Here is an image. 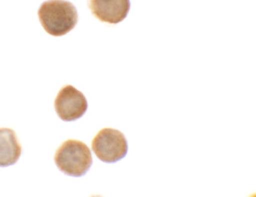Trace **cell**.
<instances>
[{
    "instance_id": "cell-1",
    "label": "cell",
    "mask_w": 256,
    "mask_h": 197,
    "mask_svg": "<svg viewBox=\"0 0 256 197\" xmlns=\"http://www.w3.org/2000/svg\"><path fill=\"white\" fill-rule=\"evenodd\" d=\"M40 21L45 31L53 36H62L74 29L78 20L76 8L66 0H48L38 11Z\"/></svg>"
},
{
    "instance_id": "cell-2",
    "label": "cell",
    "mask_w": 256,
    "mask_h": 197,
    "mask_svg": "<svg viewBox=\"0 0 256 197\" xmlns=\"http://www.w3.org/2000/svg\"><path fill=\"white\" fill-rule=\"evenodd\" d=\"M58 169L72 177H82L86 175L92 164L90 148L80 141H66L58 148L54 156Z\"/></svg>"
},
{
    "instance_id": "cell-3",
    "label": "cell",
    "mask_w": 256,
    "mask_h": 197,
    "mask_svg": "<svg viewBox=\"0 0 256 197\" xmlns=\"http://www.w3.org/2000/svg\"><path fill=\"white\" fill-rule=\"evenodd\" d=\"M92 148L101 161L105 163L121 161L128 153V142L121 131L104 128L93 138Z\"/></svg>"
},
{
    "instance_id": "cell-4",
    "label": "cell",
    "mask_w": 256,
    "mask_h": 197,
    "mask_svg": "<svg viewBox=\"0 0 256 197\" xmlns=\"http://www.w3.org/2000/svg\"><path fill=\"white\" fill-rule=\"evenodd\" d=\"M54 109L58 117L66 122L74 121L84 115L88 102L83 93L71 85L60 90L54 101Z\"/></svg>"
},
{
    "instance_id": "cell-5",
    "label": "cell",
    "mask_w": 256,
    "mask_h": 197,
    "mask_svg": "<svg viewBox=\"0 0 256 197\" xmlns=\"http://www.w3.org/2000/svg\"><path fill=\"white\" fill-rule=\"evenodd\" d=\"M130 0H90L88 7L97 19L102 22L116 24L126 18Z\"/></svg>"
},
{
    "instance_id": "cell-6",
    "label": "cell",
    "mask_w": 256,
    "mask_h": 197,
    "mask_svg": "<svg viewBox=\"0 0 256 197\" xmlns=\"http://www.w3.org/2000/svg\"><path fill=\"white\" fill-rule=\"evenodd\" d=\"M22 151V149L14 131L0 128V167L6 168L16 164Z\"/></svg>"
}]
</instances>
